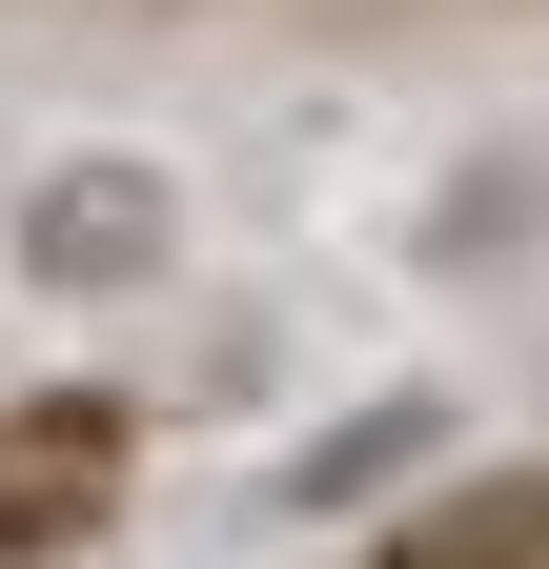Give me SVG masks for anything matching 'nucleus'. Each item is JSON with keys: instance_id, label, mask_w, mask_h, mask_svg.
<instances>
[{"instance_id": "f257e3e1", "label": "nucleus", "mask_w": 549, "mask_h": 569, "mask_svg": "<svg viewBox=\"0 0 549 569\" xmlns=\"http://www.w3.org/2000/svg\"><path fill=\"white\" fill-rule=\"evenodd\" d=\"M163 264H183V203H163L143 163H61V183H21V284L102 306V284H163Z\"/></svg>"}, {"instance_id": "f03ea898", "label": "nucleus", "mask_w": 549, "mask_h": 569, "mask_svg": "<svg viewBox=\"0 0 549 569\" xmlns=\"http://www.w3.org/2000/svg\"><path fill=\"white\" fill-rule=\"evenodd\" d=\"M387 569H549V488H468V509H428Z\"/></svg>"}, {"instance_id": "7ed1b4c3", "label": "nucleus", "mask_w": 549, "mask_h": 569, "mask_svg": "<svg viewBox=\"0 0 549 569\" xmlns=\"http://www.w3.org/2000/svg\"><path fill=\"white\" fill-rule=\"evenodd\" d=\"M428 427H448V407H367V427H326L286 488H306V509H367V488H407V448H428Z\"/></svg>"}, {"instance_id": "20e7f679", "label": "nucleus", "mask_w": 549, "mask_h": 569, "mask_svg": "<svg viewBox=\"0 0 549 569\" xmlns=\"http://www.w3.org/2000/svg\"><path fill=\"white\" fill-rule=\"evenodd\" d=\"M0 448H41V509H82L102 448H122V407H41V427H0ZM0 529H21V468H0Z\"/></svg>"}, {"instance_id": "39448f33", "label": "nucleus", "mask_w": 549, "mask_h": 569, "mask_svg": "<svg viewBox=\"0 0 549 569\" xmlns=\"http://www.w3.org/2000/svg\"><path fill=\"white\" fill-rule=\"evenodd\" d=\"M529 203H549V163H468V183H448V244H489V224H529Z\"/></svg>"}]
</instances>
